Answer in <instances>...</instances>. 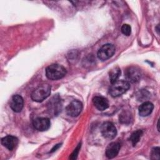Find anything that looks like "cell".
<instances>
[{
  "label": "cell",
  "instance_id": "cell-2",
  "mask_svg": "<svg viewBox=\"0 0 160 160\" xmlns=\"http://www.w3.org/2000/svg\"><path fill=\"white\" fill-rule=\"evenodd\" d=\"M51 93V86L48 83H44L36 88L31 94V98L36 102H42Z\"/></svg>",
  "mask_w": 160,
  "mask_h": 160
},
{
  "label": "cell",
  "instance_id": "cell-15",
  "mask_svg": "<svg viewBox=\"0 0 160 160\" xmlns=\"http://www.w3.org/2000/svg\"><path fill=\"white\" fill-rule=\"evenodd\" d=\"M142 135V130H139V129L136 131L131 134L130 137V140L133 146H135L138 142Z\"/></svg>",
  "mask_w": 160,
  "mask_h": 160
},
{
  "label": "cell",
  "instance_id": "cell-14",
  "mask_svg": "<svg viewBox=\"0 0 160 160\" xmlns=\"http://www.w3.org/2000/svg\"><path fill=\"white\" fill-rule=\"evenodd\" d=\"M120 74H121L120 69L118 66L113 68L109 72V78H110L111 82L112 84L116 81H118Z\"/></svg>",
  "mask_w": 160,
  "mask_h": 160
},
{
  "label": "cell",
  "instance_id": "cell-8",
  "mask_svg": "<svg viewBox=\"0 0 160 160\" xmlns=\"http://www.w3.org/2000/svg\"><path fill=\"white\" fill-rule=\"evenodd\" d=\"M24 104V101L22 98L19 95L16 94L12 97L10 107L13 111L16 112H19L21 111Z\"/></svg>",
  "mask_w": 160,
  "mask_h": 160
},
{
  "label": "cell",
  "instance_id": "cell-13",
  "mask_svg": "<svg viewBox=\"0 0 160 160\" xmlns=\"http://www.w3.org/2000/svg\"><path fill=\"white\" fill-rule=\"evenodd\" d=\"M153 108L154 106L151 102L149 101L144 102L139 107V114L142 117L147 116L152 112Z\"/></svg>",
  "mask_w": 160,
  "mask_h": 160
},
{
  "label": "cell",
  "instance_id": "cell-16",
  "mask_svg": "<svg viewBox=\"0 0 160 160\" xmlns=\"http://www.w3.org/2000/svg\"><path fill=\"white\" fill-rule=\"evenodd\" d=\"M121 32L123 34L128 36L131 33V28L128 24H124L121 27Z\"/></svg>",
  "mask_w": 160,
  "mask_h": 160
},
{
  "label": "cell",
  "instance_id": "cell-4",
  "mask_svg": "<svg viewBox=\"0 0 160 160\" xmlns=\"http://www.w3.org/2000/svg\"><path fill=\"white\" fill-rule=\"evenodd\" d=\"M115 46L112 44L108 43L104 44L98 50L97 56L99 59L102 61H106L113 56V54L115 52Z\"/></svg>",
  "mask_w": 160,
  "mask_h": 160
},
{
  "label": "cell",
  "instance_id": "cell-6",
  "mask_svg": "<svg viewBox=\"0 0 160 160\" xmlns=\"http://www.w3.org/2000/svg\"><path fill=\"white\" fill-rule=\"evenodd\" d=\"M82 109V104L78 100H74L70 102L66 107L67 114L72 117L78 116Z\"/></svg>",
  "mask_w": 160,
  "mask_h": 160
},
{
  "label": "cell",
  "instance_id": "cell-7",
  "mask_svg": "<svg viewBox=\"0 0 160 160\" xmlns=\"http://www.w3.org/2000/svg\"><path fill=\"white\" fill-rule=\"evenodd\" d=\"M33 126L39 131L48 130L51 126V122L47 118H37L33 121Z\"/></svg>",
  "mask_w": 160,
  "mask_h": 160
},
{
  "label": "cell",
  "instance_id": "cell-11",
  "mask_svg": "<svg viewBox=\"0 0 160 160\" xmlns=\"http://www.w3.org/2000/svg\"><path fill=\"white\" fill-rule=\"evenodd\" d=\"M18 143V139L16 137L8 135L1 139V144L9 151H12L15 148Z\"/></svg>",
  "mask_w": 160,
  "mask_h": 160
},
{
  "label": "cell",
  "instance_id": "cell-3",
  "mask_svg": "<svg viewBox=\"0 0 160 160\" xmlns=\"http://www.w3.org/2000/svg\"><path fill=\"white\" fill-rule=\"evenodd\" d=\"M130 84L125 80H118L111 86L109 92L111 96L118 97L126 92L129 88Z\"/></svg>",
  "mask_w": 160,
  "mask_h": 160
},
{
  "label": "cell",
  "instance_id": "cell-18",
  "mask_svg": "<svg viewBox=\"0 0 160 160\" xmlns=\"http://www.w3.org/2000/svg\"><path fill=\"white\" fill-rule=\"evenodd\" d=\"M81 148V144H79L78 146V147L74 149V151H73V152L71 154V157H69L70 159H74L77 158V156L78 154V152H79V150Z\"/></svg>",
  "mask_w": 160,
  "mask_h": 160
},
{
  "label": "cell",
  "instance_id": "cell-5",
  "mask_svg": "<svg viewBox=\"0 0 160 160\" xmlns=\"http://www.w3.org/2000/svg\"><path fill=\"white\" fill-rule=\"evenodd\" d=\"M101 132L102 136L107 139L114 138L117 134V130L115 126L111 122H104L101 128Z\"/></svg>",
  "mask_w": 160,
  "mask_h": 160
},
{
  "label": "cell",
  "instance_id": "cell-17",
  "mask_svg": "<svg viewBox=\"0 0 160 160\" xmlns=\"http://www.w3.org/2000/svg\"><path fill=\"white\" fill-rule=\"evenodd\" d=\"M159 148H154L151 151V159H159Z\"/></svg>",
  "mask_w": 160,
  "mask_h": 160
},
{
  "label": "cell",
  "instance_id": "cell-12",
  "mask_svg": "<svg viewBox=\"0 0 160 160\" xmlns=\"http://www.w3.org/2000/svg\"><path fill=\"white\" fill-rule=\"evenodd\" d=\"M92 101L95 107L99 111H104L109 107L108 101L102 96H95Z\"/></svg>",
  "mask_w": 160,
  "mask_h": 160
},
{
  "label": "cell",
  "instance_id": "cell-9",
  "mask_svg": "<svg viewBox=\"0 0 160 160\" xmlns=\"http://www.w3.org/2000/svg\"><path fill=\"white\" fill-rule=\"evenodd\" d=\"M125 75L128 81L132 82H135L140 79L141 72L139 69L136 67L131 66L126 69Z\"/></svg>",
  "mask_w": 160,
  "mask_h": 160
},
{
  "label": "cell",
  "instance_id": "cell-1",
  "mask_svg": "<svg viewBox=\"0 0 160 160\" xmlns=\"http://www.w3.org/2000/svg\"><path fill=\"white\" fill-rule=\"evenodd\" d=\"M66 74V69L58 64H52L47 67L46 75L51 80H58L62 78Z\"/></svg>",
  "mask_w": 160,
  "mask_h": 160
},
{
  "label": "cell",
  "instance_id": "cell-10",
  "mask_svg": "<svg viewBox=\"0 0 160 160\" xmlns=\"http://www.w3.org/2000/svg\"><path fill=\"white\" fill-rule=\"evenodd\" d=\"M121 145L118 142H112L110 143L106 150V156L109 159H112L116 157L120 150Z\"/></svg>",
  "mask_w": 160,
  "mask_h": 160
}]
</instances>
